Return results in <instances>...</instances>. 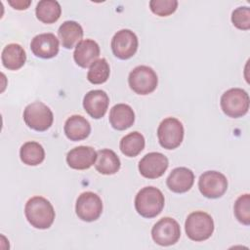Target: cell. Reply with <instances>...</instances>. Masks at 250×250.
<instances>
[{"instance_id":"1","label":"cell","mask_w":250,"mask_h":250,"mask_svg":"<svg viewBox=\"0 0 250 250\" xmlns=\"http://www.w3.org/2000/svg\"><path fill=\"white\" fill-rule=\"evenodd\" d=\"M24 215L28 223L35 229H46L55 220V210L49 200L42 196H33L27 200Z\"/></svg>"},{"instance_id":"2","label":"cell","mask_w":250,"mask_h":250,"mask_svg":"<svg viewBox=\"0 0 250 250\" xmlns=\"http://www.w3.org/2000/svg\"><path fill=\"white\" fill-rule=\"evenodd\" d=\"M165 203L164 195L154 187L143 188L135 197V208L144 218H154L161 213Z\"/></svg>"},{"instance_id":"3","label":"cell","mask_w":250,"mask_h":250,"mask_svg":"<svg viewBox=\"0 0 250 250\" xmlns=\"http://www.w3.org/2000/svg\"><path fill=\"white\" fill-rule=\"evenodd\" d=\"M185 229L189 239L193 241H204L214 231V221L208 213L195 211L187 217Z\"/></svg>"},{"instance_id":"4","label":"cell","mask_w":250,"mask_h":250,"mask_svg":"<svg viewBox=\"0 0 250 250\" xmlns=\"http://www.w3.org/2000/svg\"><path fill=\"white\" fill-rule=\"evenodd\" d=\"M249 96L240 88L227 90L221 97V107L223 112L231 118L244 116L249 109Z\"/></svg>"},{"instance_id":"5","label":"cell","mask_w":250,"mask_h":250,"mask_svg":"<svg viewBox=\"0 0 250 250\" xmlns=\"http://www.w3.org/2000/svg\"><path fill=\"white\" fill-rule=\"evenodd\" d=\"M25 124L38 132L48 130L54 121V115L49 106L42 102H33L25 106L23 111Z\"/></svg>"},{"instance_id":"6","label":"cell","mask_w":250,"mask_h":250,"mask_svg":"<svg viewBox=\"0 0 250 250\" xmlns=\"http://www.w3.org/2000/svg\"><path fill=\"white\" fill-rule=\"evenodd\" d=\"M130 88L139 95H148L152 93L158 84L156 72L147 65H138L128 76Z\"/></svg>"},{"instance_id":"7","label":"cell","mask_w":250,"mask_h":250,"mask_svg":"<svg viewBox=\"0 0 250 250\" xmlns=\"http://www.w3.org/2000/svg\"><path fill=\"white\" fill-rule=\"evenodd\" d=\"M184 126L175 117H167L161 121L157 129V138L160 146L166 149L177 148L184 139Z\"/></svg>"},{"instance_id":"8","label":"cell","mask_w":250,"mask_h":250,"mask_svg":"<svg viewBox=\"0 0 250 250\" xmlns=\"http://www.w3.org/2000/svg\"><path fill=\"white\" fill-rule=\"evenodd\" d=\"M181 236L179 223L170 217L160 219L151 229L153 241L161 246H170L178 242Z\"/></svg>"},{"instance_id":"9","label":"cell","mask_w":250,"mask_h":250,"mask_svg":"<svg viewBox=\"0 0 250 250\" xmlns=\"http://www.w3.org/2000/svg\"><path fill=\"white\" fill-rule=\"evenodd\" d=\"M198 188L207 198H219L228 189L227 177L218 171H206L199 177Z\"/></svg>"},{"instance_id":"10","label":"cell","mask_w":250,"mask_h":250,"mask_svg":"<svg viewBox=\"0 0 250 250\" xmlns=\"http://www.w3.org/2000/svg\"><path fill=\"white\" fill-rule=\"evenodd\" d=\"M75 212L78 218L84 222L96 221L103 212L101 197L92 191L82 192L76 200Z\"/></svg>"},{"instance_id":"11","label":"cell","mask_w":250,"mask_h":250,"mask_svg":"<svg viewBox=\"0 0 250 250\" xmlns=\"http://www.w3.org/2000/svg\"><path fill=\"white\" fill-rule=\"evenodd\" d=\"M139 46L137 35L130 29H121L117 31L111 39V50L113 55L120 60L132 58Z\"/></svg>"},{"instance_id":"12","label":"cell","mask_w":250,"mask_h":250,"mask_svg":"<svg viewBox=\"0 0 250 250\" xmlns=\"http://www.w3.org/2000/svg\"><path fill=\"white\" fill-rule=\"evenodd\" d=\"M169 166L168 158L161 152H149L139 162V171L146 179L161 177Z\"/></svg>"},{"instance_id":"13","label":"cell","mask_w":250,"mask_h":250,"mask_svg":"<svg viewBox=\"0 0 250 250\" xmlns=\"http://www.w3.org/2000/svg\"><path fill=\"white\" fill-rule=\"evenodd\" d=\"M32 53L41 59H51L58 55L60 43L53 33H41L33 37L30 43Z\"/></svg>"},{"instance_id":"14","label":"cell","mask_w":250,"mask_h":250,"mask_svg":"<svg viewBox=\"0 0 250 250\" xmlns=\"http://www.w3.org/2000/svg\"><path fill=\"white\" fill-rule=\"evenodd\" d=\"M109 104V98L103 90L89 91L83 99V107L85 111L94 119H100L104 116Z\"/></svg>"},{"instance_id":"15","label":"cell","mask_w":250,"mask_h":250,"mask_svg":"<svg viewBox=\"0 0 250 250\" xmlns=\"http://www.w3.org/2000/svg\"><path fill=\"white\" fill-rule=\"evenodd\" d=\"M97 151L92 146H79L70 149L66 154L68 166L75 170L89 169L96 163Z\"/></svg>"},{"instance_id":"16","label":"cell","mask_w":250,"mask_h":250,"mask_svg":"<svg viewBox=\"0 0 250 250\" xmlns=\"http://www.w3.org/2000/svg\"><path fill=\"white\" fill-rule=\"evenodd\" d=\"M194 183L193 172L187 167H177L169 174L166 185L170 190L176 193H184L189 190Z\"/></svg>"},{"instance_id":"17","label":"cell","mask_w":250,"mask_h":250,"mask_svg":"<svg viewBox=\"0 0 250 250\" xmlns=\"http://www.w3.org/2000/svg\"><path fill=\"white\" fill-rule=\"evenodd\" d=\"M100 56V46L92 39L81 40L76 46L73 53L75 62L83 68L90 66Z\"/></svg>"},{"instance_id":"18","label":"cell","mask_w":250,"mask_h":250,"mask_svg":"<svg viewBox=\"0 0 250 250\" xmlns=\"http://www.w3.org/2000/svg\"><path fill=\"white\" fill-rule=\"evenodd\" d=\"M64 134L67 139L73 142L85 140L91 133L89 121L81 115H71L64 123Z\"/></svg>"},{"instance_id":"19","label":"cell","mask_w":250,"mask_h":250,"mask_svg":"<svg viewBox=\"0 0 250 250\" xmlns=\"http://www.w3.org/2000/svg\"><path fill=\"white\" fill-rule=\"evenodd\" d=\"M135 121V113L132 107L126 104L113 105L109 112V123L115 130L123 131L130 128Z\"/></svg>"},{"instance_id":"20","label":"cell","mask_w":250,"mask_h":250,"mask_svg":"<svg viewBox=\"0 0 250 250\" xmlns=\"http://www.w3.org/2000/svg\"><path fill=\"white\" fill-rule=\"evenodd\" d=\"M58 35L62 47L71 49L81 41L83 37V28L74 21H65L60 25Z\"/></svg>"},{"instance_id":"21","label":"cell","mask_w":250,"mask_h":250,"mask_svg":"<svg viewBox=\"0 0 250 250\" xmlns=\"http://www.w3.org/2000/svg\"><path fill=\"white\" fill-rule=\"evenodd\" d=\"M1 61L7 69L18 70L25 63L26 54L20 44L11 43L4 47L1 54Z\"/></svg>"},{"instance_id":"22","label":"cell","mask_w":250,"mask_h":250,"mask_svg":"<svg viewBox=\"0 0 250 250\" xmlns=\"http://www.w3.org/2000/svg\"><path fill=\"white\" fill-rule=\"evenodd\" d=\"M120 166V159L113 150L104 148L97 151L95 168L99 173L103 175H113L119 171Z\"/></svg>"},{"instance_id":"23","label":"cell","mask_w":250,"mask_h":250,"mask_svg":"<svg viewBox=\"0 0 250 250\" xmlns=\"http://www.w3.org/2000/svg\"><path fill=\"white\" fill-rule=\"evenodd\" d=\"M36 18L44 23L56 22L62 14V8L58 1L55 0H41L37 3L35 8Z\"/></svg>"},{"instance_id":"24","label":"cell","mask_w":250,"mask_h":250,"mask_svg":"<svg viewBox=\"0 0 250 250\" xmlns=\"http://www.w3.org/2000/svg\"><path fill=\"white\" fill-rule=\"evenodd\" d=\"M20 157L23 164L36 166L41 164L45 159V150L37 142H26L21 146Z\"/></svg>"},{"instance_id":"25","label":"cell","mask_w":250,"mask_h":250,"mask_svg":"<svg viewBox=\"0 0 250 250\" xmlns=\"http://www.w3.org/2000/svg\"><path fill=\"white\" fill-rule=\"evenodd\" d=\"M145 147V138L144 136L137 132H131L124 136L120 143H119V148L121 152L128 157H135Z\"/></svg>"},{"instance_id":"26","label":"cell","mask_w":250,"mask_h":250,"mask_svg":"<svg viewBox=\"0 0 250 250\" xmlns=\"http://www.w3.org/2000/svg\"><path fill=\"white\" fill-rule=\"evenodd\" d=\"M110 74V67L107 61L104 58L95 61L91 65L87 73V79L92 84L104 83Z\"/></svg>"},{"instance_id":"27","label":"cell","mask_w":250,"mask_h":250,"mask_svg":"<svg viewBox=\"0 0 250 250\" xmlns=\"http://www.w3.org/2000/svg\"><path fill=\"white\" fill-rule=\"evenodd\" d=\"M233 212L239 223L245 226L250 225V195L248 193L240 195L235 200Z\"/></svg>"},{"instance_id":"28","label":"cell","mask_w":250,"mask_h":250,"mask_svg":"<svg viewBox=\"0 0 250 250\" xmlns=\"http://www.w3.org/2000/svg\"><path fill=\"white\" fill-rule=\"evenodd\" d=\"M178 7L177 0H151L149 8L151 12L159 17H167L172 15Z\"/></svg>"},{"instance_id":"29","label":"cell","mask_w":250,"mask_h":250,"mask_svg":"<svg viewBox=\"0 0 250 250\" xmlns=\"http://www.w3.org/2000/svg\"><path fill=\"white\" fill-rule=\"evenodd\" d=\"M232 24L240 30H248L250 28V9L247 6L238 7L231 14Z\"/></svg>"},{"instance_id":"30","label":"cell","mask_w":250,"mask_h":250,"mask_svg":"<svg viewBox=\"0 0 250 250\" xmlns=\"http://www.w3.org/2000/svg\"><path fill=\"white\" fill-rule=\"evenodd\" d=\"M8 3L14 8V9H17V10H25L28 8V6L31 4V1H22V0H16V1H12V0H9Z\"/></svg>"}]
</instances>
